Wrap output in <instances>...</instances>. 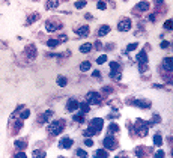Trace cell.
<instances>
[{"label":"cell","mask_w":173,"mask_h":158,"mask_svg":"<svg viewBox=\"0 0 173 158\" xmlns=\"http://www.w3.org/2000/svg\"><path fill=\"white\" fill-rule=\"evenodd\" d=\"M63 128H65V121H63V119L54 121L48 125V133L51 134V136H59V134L63 131Z\"/></svg>","instance_id":"obj_1"},{"label":"cell","mask_w":173,"mask_h":158,"mask_svg":"<svg viewBox=\"0 0 173 158\" xmlns=\"http://www.w3.org/2000/svg\"><path fill=\"white\" fill-rule=\"evenodd\" d=\"M149 127H150L149 122H144V121H142V119H137V121H136V127H134V129H136L137 136L144 137V136L148 134V128Z\"/></svg>","instance_id":"obj_2"},{"label":"cell","mask_w":173,"mask_h":158,"mask_svg":"<svg viewBox=\"0 0 173 158\" xmlns=\"http://www.w3.org/2000/svg\"><path fill=\"white\" fill-rule=\"evenodd\" d=\"M102 127H104V121H102L101 117H95V119H92L89 122V128L87 129H90V133L93 134V136H96L102 129Z\"/></svg>","instance_id":"obj_3"},{"label":"cell","mask_w":173,"mask_h":158,"mask_svg":"<svg viewBox=\"0 0 173 158\" xmlns=\"http://www.w3.org/2000/svg\"><path fill=\"white\" fill-rule=\"evenodd\" d=\"M101 101H102V98L98 92H89L86 95V103L89 105H98V104H101Z\"/></svg>","instance_id":"obj_4"},{"label":"cell","mask_w":173,"mask_h":158,"mask_svg":"<svg viewBox=\"0 0 173 158\" xmlns=\"http://www.w3.org/2000/svg\"><path fill=\"white\" fill-rule=\"evenodd\" d=\"M102 143H104V146L107 148V151H113L114 148L118 146V143H116V139H114L111 134H107V136H105V139L102 140Z\"/></svg>","instance_id":"obj_5"},{"label":"cell","mask_w":173,"mask_h":158,"mask_svg":"<svg viewBox=\"0 0 173 158\" xmlns=\"http://www.w3.org/2000/svg\"><path fill=\"white\" fill-rule=\"evenodd\" d=\"M131 20L130 18H124V20H120L119 23H118V30L120 32H128V30H131Z\"/></svg>","instance_id":"obj_6"},{"label":"cell","mask_w":173,"mask_h":158,"mask_svg":"<svg viewBox=\"0 0 173 158\" xmlns=\"http://www.w3.org/2000/svg\"><path fill=\"white\" fill-rule=\"evenodd\" d=\"M60 27H62V23H60V21L50 20V21H47V23H45V29H47V32H50V33H53V32L59 30Z\"/></svg>","instance_id":"obj_7"},{"label":"cell","mask_w":173,"mask_h":158,"mask_svg":"<svg viewBox=\"0 0 173 158\" xmlns=\"http://www.w3.org/2000/svg\"><path fill=\"white\" fill-rule=\"evenodd\" d=\"M36 53H38V51H36V47L33 45V44H30V45H27V47L24 48V54L27 56L29 59H35Z\"/></svg>","instance_id":"obj_8"},{"label":"cell","mask_w":173,"mask_h":158,"mask_svg":"<svg viewBox=\"0 0 173 158\" xmlns=\"http://www.w3.org/2000/svg\"><path fill=\"white\" fill-rule=\"evenodd\" d=\"M132 104L137 105V107H140V109H150V105H152L150 101H148V99H134Z\"/></svg>","instance_id":"obj_9"},{"label":"cell","mask_w":173,"mask_h":158,"mask_svg":"<svg viewBox=\"0 0 173 158\" xmlns=\"http://www.w3.org/2000/svg\"><path fill=\"white\" fill-rule=\"evenodd\" d=\"M72 145H74V140L69 139V137H63L59 142V148H63V149H69Z\"/></svg>","instance_id":"obj_10"},{"label":"cell","mask_w":173,"mask_h":158,"mask_svg":"<svg viewBox=\"0 0 173 158\" xmlns=\"http://www.w3.org/2000/svg\"><path fill=\"white\" fill-rule=\"evenodd\" d=\"M66 109L69 110V111H75L78 109V101L77 99H68V103H66Z\"/></svg>","instance_id":"obj_11"},{"label":"cell","mask_w":173,"mask_h":158,"mask_svg":"<svg viewBox=\"0 0 173 158\" xmlns=\"http://www.w3.org/2000/svg\"><path fill=\"white\" fill-rule=\"evenodd\" d=\"M75 33H77V35H80V36H87V35H89L90 32H89V26H81V27H78L77 30H75Z\"/></svg>","instance_id":"obj_12"},{"label":"cell","mask_w":173,"mask_h":158,"mask_svg":"<svg viewBox=\"0 0 173 158\" xmlns=\"http://www.w3.org/2000/svg\"><path fill=\"white\" fill-rule=\"evenodd\" d=\"M148 9H149V3H148L146 0L137 3V8H136V11H138V12H144V11H148Z\"/></svg>","instance_id":"obj_13"},{"label":"cell","mask_w":173,"mask_h":158,"mask_svg":"<svg viewBox=\"0 0 173 158\" xmlns=\"http://www.w3.org/2000/svg\"><path fill=\"white\" fill-rule=\"evenodd\" d=\"M110 30H111V29H110V26H108V24L101 26V27H99V30H98V36H105Z\"/></svg>","instance_id":"obj_14"},{"label":"cell","mask_w":173,"mask_h":158,"mask_svg":"<svg viewBox=\"0 0 173 158\" xmlns=\"http://www.w3.org/2000/svg\"><path fill=\"white\" fill-rule=\"evenodd\" d=\"M92 48H93V45H92L90 42H86V44H83V45L80 47V51H81L83 54H86V53H90Z\"/></svg>","instance_id":"obj_15"},{"label":"cell","mask_w":173,"mask_h":158,"mask_svg":"<svg viewBox=\"0 0 173 158\" xmlns=\"http://www.w3.org/2000/svg\"><path fill=\"white\" fill-rule=\"evenodd\" d=\"M107 157L108 152L105 149H98V151H95V155H93V158H107Z\"/></svg>","instance_id":"obj_16"},{"label":"cell","mask_w":173,"mask_h":158,"mask_svg":"<svg viewBox=\"0 0 173 158\" xmlns=\"http://www.w3.org/2000/svg\"><path fill=\"white\" fill-rule=\"evenodd\" d=\"M163 68L167 69L169 72L172 71V57H166V59L163 60Z\"/></svg>","instance_id":"obj_17"},{"label":"cell","mask_w":173,"mask_h":158,"mask_svg":"<svg viewBox=\"0 0 173 158\" xmlns=\"http://www.w3.org/2000/svg\"><path fill=\"white\" fill-rule=\"evenodd\" d=\"M114 133H119V125L116 122H111L108 125V134H114Z\"/></svg>","instance_id":"obj_18"},{"label":"cell","mask_w":173,"mask_h":158,"mask_svg":"<svg viewBox=\"0 0 173 158\" xmlns=\"http://www.w3.org/2000/svg\"><path fill=\"white\" fill-rule=\"evenodd\" d=\"M57 6H59V0H48L47 3H45L47 9H56Z\"/></svg>","instance_id":"obj_19"},{"label":"cell","mask_w":173,"mask_h":158,"mask_svg":"<svg viewBox=\"0 0 173 158\" xmlns=\"http://www.w3.org/2000/svg\"><path fill=\"white\" fill-rule=\"evenodd\" d=\"M137 60L140 62V63H148V54H146L144 51H140L137 54Z\"/></svg>","instance_id":"obj_20"},{"label":"cell","mask_w":173,"mask_h":158,"mask_svg":"<svg viewBox=\"0 0 173 158\" xmlns=\"http://www.w3.org/2000/svg\"><path fill=\"white\" fill-rule=\"evenodd\" d=\"M78 107L81 110V113H89L90 111V105L87 103H78Z\"/></svg>","instance_id":"obj_21"},{"label":"cell","mask_w":173,"mask_h":158,"mask_svg":"<svg viewBox=\"0 0 173 158\" xmlns=\"http://www.w3.org/2000/svg\"><path fill=\"white\" fill-rule=\"evenodd\" d=\"M110 78L116 80V81H120V78H122L120 71H110Z\"/></svg>","instance_id":"obj_22"},{"label":"cell","mask_w":173,"mask_h":158,"mask_svg":"<svg viewBox=\"0 0 173 158\" xmlns=\"http://www.w3.org/2000/svg\"><path fill=\"white\" fill-rule=\"evenodd\" d=\"M57 84H59L60 87H65V86L68 84V80H66L65 75H59V77H57Z\"/></svg>","instance_id":"obj_23"},{"label":"cell","mask_w":173,"mask_h":158,"mask_svg":"<svg viewBox=\"0 0 173 158\" xmlns=\"http://www.w3.org/2000/svg\"><path fill=\"white\" fill-rule=\"evenodd\" d=\"M39 18H41V15H39V14H38V12L32 14V15H30V17H29V20H27V23H26V24H32L33 21H38V20H39Z\"/></svg>","instance_id":"obj_24"},{"label":"cell","mask_w":173,"mask_h":158,"mask_svg":"<svg viewBox=\"0 0 173 158\" xmlns=\"http://www.w3.org/2000/svg\"><path fill=\"white\" fill-rule=\"evenodd\" d=\"M15 148H18V149H24L26 146H27V142L26 140H15Z\"/></svg>","instance_id":"obj_25"},{"label":"cell","mask_w":173,"mask_h":158,"mask_svg":"<svg viewBox=\"0 0 173 158\" xmlns=\"http://www.w3.org/2000/svg\"><path fill=\"white\" fill-rule=\"evenodd\" d=\"M154 145H155V146H161V145H163L161 134H158V133H157L155 136H154Z\"/></svg>","instance_id":"obj_26"},{"label":"cell","mask_w":173,"mask_h":158,"mask_svg":"<svg viewBox=\"0 0 173 158\" xmlns=\"http://www.w3.org/2000/svg\"><path fill=\"white\" fill-rule=\"evenodd\" d=\"M47 152L45 151H33V158H45Z\"/></svg>","instance_id":"obj_27"},{"label":"cell","mask_w":173,"mask_h":158,"mask_svg":"<svg viewBox=\"0 0 173 158\" xmlns=\"http://www.w3.org/2000/svg\"><path fill=\"white\" fill-rule=\"evenodd\" d=\"M89 68H90V62H83V63H80V71H83V72L89 71Z\"/></svg>","instance_id":"obj_28"},{"label":"cell","mask_w":173,"mask_h":158,"mask_svg":"<svg viewBox=\"0 0 173 158\" xmlns=\"http://www.w3.org/2000/svg\"><path fill=\"white\" fill-rule=\"evenodd\" d=\"M59 44H60V42L57 41V39H48V41H47V45H48V47H51V48L57 47Z\"/></svg>","instance_id":"obj_29"},{"label":"cell","mask_w":173,"mask_h":158,"mask_svg":"<svg viewBox=\"0 0 173 158\" xmlns=\"http://www.w3.org/2000/svg\"><path fill=\"white\" fill-rule=\"evenodd\" d=\"M110 69L111 71H120V65L118 62H110Z\"/></svg>","instance_id":"obj_30"},{"label":"cell","mask_w":173,"mask_h":158,"mask_svg":"<svg viewBox=\"0 0 173 158\" xmlns=\"http://www.w3.org/2000/svg\"><path fill=\"white\" fill-rule=\"evenodd\" d=\"M105 62H107V54H102L96 59V63H98V65H102V63H105Z\"/></svg>","instance_id":"obj_31"},{"label":"cell","mask_w":173,"mask_h":158,"mask_svg":"<svg viewBox=\"0 0 173 158\" xmlns=\"http://www.w3.org/2000/svg\"><path fill=\"white\" fill-rule=\"evenodd\" d=\"M74 121L83 123V122H84V115H83V113H80V115H74Z\"/></svg>","instance_id":"obj_32"},{"label":"cell","mask_w":173,"mask_h":158,"mask_svg":"<svg viewBox=\"0 0 173 158\" xmlns=\"http://www.w3.org/2000/svg\"><path fill=\"white\" fill-rule=\"evenodd\" d=\"M86 3H87L86 0H80V2H75V8H77V9H83V8L86 6Z\"/></svg>","instance_id":"obj_33"},{"label":"cell","mask_w":173,"mask_h":158,"mask_svg":"<svg viewBox=\"0 0 173 158\" xmlns=\"http://www.w3.org/2000/svg\"><path fill=\"white\" fill-rule=\"evenodd\" d=\"M98 9H99V11L107 9V3H105V2H102V0H98Z\"/></svg>","instance_id":"obj_34"},{"label":"cell","mask_w":173,"mask_h":158,"mask_svg":"<svg viewBox=\"0 0 173 158\" xmlns=\"http://www.w3.org/2000/svg\"><path fill=\"white\" fill-rule=\"evenodd\" d=\"M77 155L80 158H87V152L83 151V149H77Z\"/></svg>","instance_id":"obj_35"},{"label":"cell","mask_w":173,"mask_h":158,"mask_svg":"<svg viewBox=\"0 0 173 158\" xmlns=\"http://www.w3.org/2000/svg\"><path fill=\"white\" fill-rule=\"evenodd\" d=\"M154 155H155V158H164V157H166V152L161 151V149H158V151H157Z\"/></svg>","instance_id":"obj_36"},{"label":"cell","mask_w":173,"mask_h":158,"mask_svg":"<svg viewBox=\"0 0 173 158\" xmlns=\"http://www.w3.org/2000/svg\"><path fill=\"white\" fill-rule=\"evenodd\" d=\"M47 121H48V116L45 115V113H44V115H41L39 117H38V122H39V123H44V122H47Z\"/></svg>","instance_id":"obj_37"},{"label":"cell","mask_w":173,"mask_h":158,"mask_svg":"<svg viewBox=\"0 0 173 158\" xmlns=\"http://www.w3.org/2000/svg\"><path fill=\"white\" fill-rule=\"evenodd\" d=\"M29 116H30V111H29V110H24L23 113L20 115V117H21V121H24V119H27Z\"/></svg>","instance_id":"obj_38"},{"label":"cell","mask_w":173,"mask_h":158,"mask_svg":"<svg viewBox=\"0 0 173 158\" xmlns=\"http://www.w3.org/2000/svg\"><path fill=\"white\" fill-rule=\"evenodd\" d=\"M102 91H104V93H111V92H113V87H111V86H104Z\"/></svg>","instance_id":"obj_39"},{"label":"cell","mask_w":173,"mask_h":158,"mask_svg":"<svg viewBox=\"0 0 173 158\" xmlns=\"http://www.w3.org/2000/svg\"><path fill=\"white\" fill-rule=\"evenodd\" d=\"M160 121H161V119H160V116H158V115H154V116H152V121H150L149 123L152 125V123H155V122H160Z\"/></svg>","instance_id":"obj_40"},{"label":"cell","mask_w":173,"mask_h":158,"mask_svg":"<svg viewBox=\"0 0 173 158\" xmlns=\"http://www.w3.org/2000/svg\"><path fill=\"white\" fill-rule=\"evenodd\" d=\"M84 145H86V146H89V148H90V146H93V140L87 137V139L84 140Z\"/></svg>","instance_id":"obj_41"},{"label":"cell","mask_w":173,"mask_h":158,"mask_svg":"<svg viewBox=\"0 0 173 158\" xmlns=\"http://www.w3.org/2000/svg\"><path fill=\"white\" fill-rule=\"evenodd\" d=\"M14 158H27V155H26L24 152H17V154H15V157H14Z\"/></svg>","instance_id":"obj_42"},{"label":"cell","mask_w":173,"mask_h":158,"mask_svg":"<svg viewBox=\"0 0 173 158\" xmlns=\"http://www.w3.org/2000/svg\"><path fill=\"white\" fill-rule=\"evenodd\" d=\"M164 27H166L167 30H170V29H172V20H167V21L164 23Z\"/></svg>","instance_id":"obj_43"},{"label":"cell","mask_w":173,"mask_h":158,"mask_svg":"<svg viewBox=\"0 0 173 158\" xmlns=\"http://www.w3.org/2000/svg\"><path fill=\"white\" fill-rule=\"evenodd\" d=\"M137 48V44L134 42V44H130V45H128V47H126V50H128V51H132V50H136Z\"/></svg>","instance_id":"obj_44"},{"label":"cell","mask_w":173,"mask_h":158,"mask_svg":"<svg viewBox=\"0 0 173 158\" xmlns=\"http://www.w3.org/2000/svg\"><path fill=\"white\" fill-rule=\"evenodd\" d=\"M92 77L99 80V77H101V72H99V71H93V72H92Z\"/></svg>","instance_id":"obj_45"},{"label":"cell","mask_w":173,"mask_h":158,"mask_svg":"<svg viewBox=\"0 0 173 158\" xmlns=\"http://www.w3.org/2000/svg\"><path fill=\"white\" fill-rule=\"evenodd\" d=\"M83 136H84V137H92L93 134L90 133V129H84V131H83Z\"/></svg>","instance_id":"obj_46"},{"label":"cell","mask_w":173,"mask_h":158,"mask_svg":"<svg viewBox=\"0 0 173 158\" xmlns=\"http://www.w3.org/2000/svg\"><path fill=\"white\" fill-rule=\"evenodd\" d=\"M21 127H23V121H18L17 123H15V131H18Z\"/></svg>","instance_id":"obj_47"},{"label":"cell","mask_w":173,"mask_h":158,"mask_svg":"<svg viewBox=\"0 0 173 158\" xmlns=\"http://www.w3.org/2000/svg\"><path fill=\"white\" fill-rule=\"evenodd\" d=\"M170 47V42H167V41H163L161 42V48H169Z\"/></svg>","instance_id":"obj_48"},{"label":"cell","mask_w":173,"mask_h":158,"mask_svg":"<svg viewBox=\"0 0 173 158\" xmlns=\"http://www.w3.org/2000/svg\"><path fill=\"white\" fill-rule=\"evenodd\" d=\"M66 39H68V36H66V35H60V36L57 38V41H59V42H60V41L63 42V41H66Z\"/></svg>","instance_id":"obj_49"},{"label":"cell","mask_w":173,"mask_h":158,"mask_svg":"<svg viewBox=\"0 0 173 158\" xmlns=\"http://www.w3.org/2000/svg\"><path fill=\"white\" fill-rule=\"evenodd\" d=\"M95 48L96 50H101L102 48V44L99 42V41H96V42H95Z\"/></svg>","instance_id":"obj_50"},{"label":"cell","mask_w":173,"mask_h":158,"mask_svg":"<svg viewBox=\"0 0 173 158\" xmlns=\"http://www.w3.org/2000/svg\"><path fill=\"white\" fill-rule=\"evenodd\" d=\"M149 20L152 21V23H154V21H157V15H155V14H150V15H149Z\"/></svg>","instance_id":"obj_51"},{"label":"cell","mask_w":173,"mask_h":158,"mask_svg":"<svg viewBox=\"0 0 173 158\" xmlns=\"http://www.w3.org/2000/svg\"><path fill=\"white\" fill-rule=\"evenodd\" d=\"M108 117H110V119H114V117H119V115H118V113H111V115H108Z\"/></svg>","instance_id":"obj_52"},{"label":"cell","mask_w":173,"mask_h":158,"mask_svg":"<svg viewBox=\"0 0 173 158\" xmlns=\"http://www.w3.org/2000/svg\"><path fill=\"white\" fill-rule=\"evenodd\" d=\"M45 115H47L48 117H51V116H53V110H47V111H45Z\"/></svg>","instance_id":"obj_53"},{"label":"cell","mask_w":173,"mask_h":158,"mask_svg":"<svg viewBox=\"0 0 173 158\" xmlns=\"http://www.w3.org/2000/svg\"><path fill=\"white\" fill-rule=\"evenodd\" d=\"M113 44H108V45H105V50H113Z\"/></svg>","instance_id":"obj_54"},{"label":"cell","mask_w":173,"mask_h":158,"mask_svg":"<svg viewBox=\"0 0 173 158\" xmlns=\"http://www.w3.org/2000/svg\"><path fill=\"white\" fill-rule=\"evenodd\" d=\"M164 3V0H155V5H163Z\"/></svg>","instance_id":"obj_55"},{"label":"cell","mask_w":173,"mask_h":158,"mask_svg":"<svg viewBox=\"0 0 173 158\" xmlns=\"http://www.w3.org/2000/svg\"><path fill=\"white\" fill-rule=\"evenodd\" d=\"M86 20H92V15H90V14H86Z\"/></svg>","instance_id":"obj_56"},{"label":"cell","mask_w":173,"mask_h":158,"mask_svg":"<svg viewBox=\"0 0 173 158\" xmlns=\"http://www.w3.org/2000/svg\"><path fill=\"white\" fill-rule=\"evenodd\" d=\"M116 158H125V157H116Z\"/></svg>","instance_id":"obj_57"}]
</instances>
